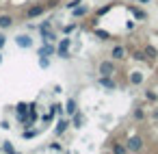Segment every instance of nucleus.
<instances>
[{"mask_svg":"<svg viewBox=\"0 0 158 154\" xmlns=\"http://www.w3.org/2000/svg\"><path fill=\"white\" fill-rule=\"evenodd\" d=\"M69 48H72V35H63L59 41H56V57L67 61L72 54H69Z\"/></svg>","mask_w":158,"mask_h":154,"instance_id":"1","label":"nucleus"},{"mask_svg":"<svg viewBox=\"0 0 158 154\" xmlns=\"http://www.w3.org/2000/svg\"><path fill=\"white\" fill-rule=\"evenodd\" d=\"M46 2H33L24 9V20H35V18H41L46 13Z\"/></svg>","mask_w":158,"mask_h":154,"instance_id":"2","label":"nucleus"},{"mask_svg":"<svg viewBox=\"0 0 158 154\" xmlns=\"http://www.w3.org/2000/svg\"><path fill=\"white\" fill-rule=\"evenodd\" d=\"M98 74L100 76H115L117 74V61L113 59H102L98 63Z\"/></svg>","mask_w":158,"mask_h":154,"instance_id":"3","label":"nucleus"},{"mask_svg":"<svg viewBox=\"0 0 158 154\" xmlns=\"http://www.w3.org/2000/svg\"><path fill=\"white\" fill-rule=\"evenodd\" d=\"M110 59H113V61H117V63H121V61L130 59V48H128V46H123V44H115V46H113V50H110Z\"/></svg>","mask_w":158,"mask_h":154,"instance_id":"4","label":"nucleus"},{"mask_svg":"<svg viewBox=\"0 0 158 154\" xmlns=\"http://www.w3.org/2000/svg\"><path fill=\"white\" fill-rule=\"evenodd\" d=\"M126 148H128V152H143L145 150V139L141 135H132L126 141Z\"/></svg>","mask_w":158,"mask_h":154,"instance_id":"5","label":"nucleus"},{"mask_svg":"<svg viewBox=\"0 0 158 154\" xmlns=\"http://www.w3.org/2000/svg\"><path fill=\"white\" fill-rule=\"evenodd\" d=\"M126 9H128V11L132 13V18H134L136 22H141V24L149 20V15H147V11L143 9V5H141V7H139V5H128Z\"/></svg>","mask_w":158,"mask_h":154,"instance_id":"6","label":"nucleus"},{"mask_svg":"<svg viewBox=\"0 0 158 154\" xmlns=\"http://www.w3.org/2000/svg\"><path fill=\"white\" fill-rule=\"evenodd\" d=\"M54 54H56V44L41 41V46L37 48V57H54Z\"/></svg>","mask_w":158,"mask_h":154,"instance_id":"7","label":"nucleus"},{"mask_svg":"<svg viewBox=\"0 0 158 154\" xmlns=\"http://www.w3.org/2000/svg\"><path fill=\"white\" fill-rule=\"evenodd\" d=\"M98 85H100L102 89H106V91H115V89H117L115 76H98Z\"/></svg>","mask_w":158,"mask_h":154,"instance_id":"8","label":"nucleus"},{"mask_svg":"<svg viewBox=\"0 0 158 154\" xmlns=\"http://www.w3.org/2000/svg\"><path fill=\"white\" fill-rule=\"evenodd\" d=\"M15 26V15L11 13H0V31H9Z\"/></svg>","mask_w":158,"mask_h":154,"instance_id":"9","label":"nucleus"},{"mask_svg":"<svg viewBox=\"0 0 158 154\" xmlns=\"http://www.w3.org/2000/svg\"><path fill=\"white\" fill-rule=\"evenodd\" d=\"M69 126H72V119H69L67 115H65V117H61V119L56 122V128H54V137H61V135H65Z\"/></svg>","mask_w":158,"mask_h":154,"instance_id":"10","label":"nucleus"},{"mask_svg":"<svg viewBox=\"0 0 158 154\" xmlns=\"http://www.w3.org/2000/svg\"><path fill=\"white\" fill-rule=\"evenodd\" d=\"M15 44H18V48L28 50V48H33V37H31V35H26V33H22V35H18V37H15Z\"/></svg>","mask_w":158,"mask_h":154,"instance_id":"11","label":"nucleus"},{"mask_svg":"<svg viewBox=\"0 0 158 154\" xmlns=\"http://www.w3.org/2000/svg\"><path fill=\"white\" fill-rule=\"evenodd\" d=\"M89 13H91V7H89V5H78V7L72 9V18H74V20H80V18L89 15Z\"/></svg>","mask_w":158,"mask_h":154,"instance_id":"12","label":"nucleus"},{"mask_svg":"<svg viewBox=\"0 0 158 154\" xmlns=\"http://www.w3.org/2000/svg\"><path fill=\"white\" fill-rule=\"evenodd\" d=\"M39 37H41V41H48V44H56V41H59V35H56V31H54V28L41 31V33H39Z\"/></svg>","mask_w":158,"mask_h":154,"instance_id":"13","label":"nucleus"},{"mask_svg":"<svg viewBox=\"0 0 158 154\" xmlns=\"http://www.w3.org/2000/svg\"><path fill=\"white\" fill-rule=\"evenodd\" d=\"M143 80H145V76H143L141 72H136V70L128 74V83H130L132 87H141V85H143Z\"/></svg>","mask_w":158,"mask_h":154,"instance_id":"14","label":"nucleus"},{"mask_svg":"<svg viewBox=\"0 0 158 154\" xmlns=\"http://www.w3.org/2000/svg\"><path fill=\"white\" fill-rule=\"evenodd\" d=\"M69 119H72V126H74V128H82V126H85V113H82L80 109H78L74 115H69Z\"/></svg>","mask_w":158,"mask_h":154,"instance_id":"15","label":"nucleus"},{"mask_svg":"<svg viewBox=\"0 0 158 154\" xmlns=\"http://www.w3.org/2000/svg\"><path fill=\"white\" fill-rule=\"evenodd\" d=\"M106 150H110V152H115V154H126V152H128L126 143H121V141H110V143L106 145Z\"/></svg>","mask_w":158,"mask_h":154,"instance_id":"16","label":"nucleus"},{"mask_svg":"<svg viewBox=\"0 0 158 154\" xmlns=\"http://www.w3.org/2000/svg\"><path fill=\"white\" fill-rule=\"evenodd\" d=\"M63 111H65V115H67V117H69V115H74V113L78 111V102H76L74 98H69V100L63 104Z\"/></svg>","mask_w":158,"mask_h":154,"instance_id":"17","label":"nucleus"},{"mask_svg":"<svg viewBox=\"0 0 158 154\" xmlns=\"http://www.w3.org/2000/svg\"><path fill=\"white\" fill-rule=\"evenodd\" d=\"M132 119H134V122H145V119H147V109H145V106H136V109L132 111Z\"/></svg>","mask_w":158,"mask_h":154,"instance_id":"18","label":"nucleus"},{"mask_svg":"<svg viewBox=\"0 0 158 154\" xmlns=\"http://www.w3.org/2000/svg\"><path fill=\"white\" fill-rule=\"evenodd\" d=\"M143 52H145V57H147L149 61H156V59H158V48L152 46V44H145V46H143Z\"/></svg>","mask_w":158,"mask_h":154,"instance_id":"19","label":"nucleus"},{"mask_svg":"<svg viewBox=\"0 0 158 154\" xmlns=\"http://www.w3.org/2000/svg\"><path fill=\"white\" fill-rule=\"evenodd\" d=\"M100 41H108V39H113V33H108V31H102V28H93L91 31Z\"/></svg>","mask_w":158,"mask_h":154,"instance_id":"20","label":"nucleus"},{"mask_svg":"<svg viewBox=\"0 0 158 154\" xmlns=\"http://www.w3.org/2000/svg\"><path fill=\"white\" fill-rule=\"evenodd\" d=\"M130 59H132V61H143V63H147V61H149V59L145 57L143 48H136V50H132V52H130Z\"/></svg>","mask_w":158,"mask_h":154,"instance_id":"21","label":"nucleus"},{"mask_svg":"<svg viewBox=\"0 0 158 154\" xmlns=\"http://www.w3.org/2000/svg\"><path fill=\"white\" fill-rule=\"evenodd\" d=\"M143 96H145V100H147L149 104H158V91H156V89H145Z\"/></svg>","mask_w":158,"mask_h":154,"instance_id":"22","label":"nucleus"},{"mask_svg":"<svg viewBox=\"0 0 158 154\" xmlns=\"http://www.w3.org/2000/svg\"><path fill=\"white\" fill-rule=\"evenodd\" d=\"M113 7H115L113 2H108V5H102V7H98V9H95V18H102V15L110 13V11H113Z\"/></svg>","mask_w":158,"mask_h":154,"instance_id":"23","label":"nucleus"},{"mask_svg":"<svg viewBox=\"0 0 158 154\" xmlns=\"http://www.w3.org/2000/svg\"><path fill=\"white\" fill-rule=\"evenodd\" d=\"M78 28H80V24H78V22H72V24H65V26L61 28V33H63V35H74Z\"/></svg>","mask_w":158,"mask_h":154,"instance_id":"24","label":"nucleus"},{"mask_svg":"<svg viewBox=\"0 0 158 154\" xmlns=\"http://www.w3.org/2000/svg\"><path fill=\"white\" fill-rule=\"evenodd\" d=\"M37 135H39L37 126H31V128H22V137H24V139H35Z\"/></svg>","mask_w":158,"mask_h":154,"instance_id":"25","label":"nucleus"},{"mask_svg":"<svg viewBox=\"0 0 158 154\" xmlns=\"http://www.w3.org/2000/svg\"><path fill=\"white\" fill-rule=\"evenodd\" d=\"M0 150H2L5 154H15V152H18V150H15V145H13V143H11L9 139H7V141H2V145H0Z\"/></svg>","mask_w":158,"mask_h":154,"instance_id":"26","label":"nucleus"},{"mask_svg":"<svg viewBox=\"0 0 158 154\" xmlns=\"http://www.w3.org/2000/svg\"><path fill=\"white\" fill-rule=\"evenodd\" d=\"M28 113V102H18L15 104V115H26Z\"/></svg>","mask_w":158,"mask_h":154,"instance_id":"27","label":"nucleus"},{"mask_svg":"<svg viewBox=\"0 0 158 154\" xmlns=\"http://www.w3.org/2000/svg\"><path fill=\"white\" fill-rule=\"evenodd\" d=\"M37 63L41 70H48L50 67V57H37Z\"/></svg>","mask_w":158,"mask_h":154,"instance_id":"28","label":"nucleus"},{"mask_svg":"<svg viewBox=\"0 0 158 154\" xmlns=\"http://www.w3.org/2000/svg\"><path fill=\"white\" fill-rule=\"evenodd\" d=\"M48 28H54L52 20H46V22H41V24L37 26V33H41V31H48Z\"/></svg>","mask_w":158,"mask_h":154,"instance_id":"29","label":"nucleus"},{"mask_svg":"<svg viewBox=\"0 0 158 154\" xmlns=\"http://www.w3.org/2000/svg\"><path fill=\"white\" fill-rule=\"evenodd\" d=\"M48 150H50V152H63V145H61L59 141H52V143L48 145Z\"/></svg>","mask_w":158,"mask_h":154,"instance_id":"30","label":"nucleus"},{"mask_svg":"<svg viewBox=\"0 0 158 154\" xmlns=\"http://www.w3.org/2000/svg\"><path fill=\"white\" fill-rule=\"evenodd\" d=\"M82 2H85V0H67V5H65V7L72 11L74 7H78V5H82Z\"/></svg>","mask_w":158,"mask_h":154,"instance_id":"31","label":"nucleus"},{"mask_svg":"<svg viewBox=\"0 0 158 154\" xmlns=\"http://www.w3.org/2000/svg\"><path fill=\"white\" fill-rule=\"evenodd\" d=\"M5 46H7V35H5V31H0V50Z\"/></svg>","mask_w":158,"mask_h":154,"instance_id":"32","label":"nucleus"},{"mask_svg":"<svg viewBox=\"0 0 158 154\" xmlns=\"http://www.w3.org/2000/svg\"><path fill=\"white\" fill-rule=\"evenodd\" d=\"M0 128H2V130H9V128H11V124H9L7 119H2V122H0Z\"/></svg>","mask_w":158,"mask_h":154,"instance_id":"33","label":"nucleus"},{"mask_svg":"<svg viewBox=\"0 0 158 154\" xmlns=\"http://www.w3.org/2000/svg\"><path fill=\"white\" fill-rule=\"evenodd\" d=\"M134 24H136V20L132 18V20H128V24H126V28H128V31H132V28H134Z\"/></svg>","mask_w":158,"mask_h":154,"instance_id":"34","label":"nucleus"},{"mask_svg":"<svg viewBox=\"0 0 158 154\" xmlns=\"http://www.w3.org/2000/svg\"><path fill=\"white\" fill-rule=\"evenodd\" d=\"M54 93H63V87L61 85H54Z\"/></svg>","mask_w":158,"mask_h":154,"instance_id":"35","label":"nucleus"},{"mask_svg":"<svg viewBox=\"0 0 158 154\" xmlns=\"http://www.w3.org/2000/svg\"><path fill=\"white\" fill-rule=\"evenodd\" d=\"M152 117H154V119H158V106H156V109L152 111Z\"/></svg>","mask_w":158,"mask_h":154,"instance_id":"36","label":"nucleus"},{"mask_svg":"<svg viewBox=\"0 0 158 154\" xmlns=\"http://www.w3.org/2000/svg\"><path fill=\"white\" fill-rule=\"evenodd\" d=\"M139 5H149V0H136Z\"/></svg>","mask_w":158,"mask_h":154,"instance_id":"37","label":"nucleus"},{"mask_svg":"<svg viewBox=\"0 0 158 154\" xmlns=\"http://www.w3.org/2000/svg\"><path fill=\"white\" fill-rule=\"evenodd\" d=\"M0 65H2V50H0Z\"/></svg>","mask_w":158,"mask_h":154,"instance_id":"38","label":"nucleus"},{"mask_svg":"<svg viewBox=\"0 0 158 154\" xmlns=\"http://www.w3.org/2000/svg\"><path fill=\"white\" fill-rule=\"evenodd\" d=\"M0 152H2V150H0Z\"/></svg>","mask_w":158,"mask_h":154,"instance_id":"39","label":"nucleus"}]
</instances>
